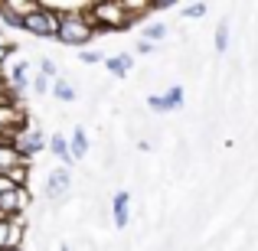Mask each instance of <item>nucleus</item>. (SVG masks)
Instances as JSON below:
<instances>
[{
	"mask_svg": "<svg viewBox=\"0 0 258 251\" xmlns=\"http://www.w3.org/2000/svg\"><path fill=\"white\" fill-rule=\"evenodd\" d=\"M95 36H98V33H95L92 20H88V7L79 10V13H66V17H59V36H56L59 43L85 46V43H92Z\"/></svg>",
	"mask_w": 258,
	"mask_h": 251,
	"instance_id": "2",
	"label": "nucleus"
},
{
	"mask_svg": "<svg viewBox=\"0 0 258 251\" xmlns=\"http://www.w3.org/2000/svg\"><path fill=\"white\" fill-rule=\"evenodd\" d=\"M7 59H10V52H7V46H0V69L7 65Z\"/></svg>",
	"mask_w": 258,
	"mask_h": 251,
	"instance_id": "24",
	"label": "nucleus"
},
{
	"mask_svg": "<svg viewBox=\"0 0 258 251\" xmlns=\"http://www.w3.org/2000/svg\"><path fill=\"white\" fill-rule=\"evenodd\" d=\"M33 88H36L39 95H46V92L52 88V78H46V75H36V78H33Z\"/></svg>",
	"mask_w": 258,
	"mask_h": 251,
	"instance_id": "20",
	"label": "nucleus"
},
{
	"mask_svg": "<svg viewBox=\"0 0 258 251\" xmlns=\"http://www.w3.org/2000/svg\"><path fill=\"white\" fill-rule=\"evenodd\" d=\"M0 26H10V30H23V20L10 10L7 0H0Z\"/></svg>",
	"mask_w": 258,
	"mask_h": 251,
	"instance_id": "14",
	"label": "nucleus"
},
{
	"mask_svg": "<svg viewBox=\"0 0 258 251\" xmlns=\"http://www.w3.org/2000/svg\"><path fill=\"white\" fill-rule=\"evenodd\" d=\"M10 251H23V248H10Z\"/></svg>",
	"mask_w": 258,
	"mask_h": 251,
	"instance_id": "27",
	"label": "nucleus"
},
{
	"mask_svg": "<svg viewBox=\"0 0 258 251\" xmlns=\"http://www.w3.org/2000/svg\"><path fill=\"white\" fill-rule=\"evenodd\" d=\"M52 95H56L59 101H76V88L66 82V78H56V82H52Z\"/></svg>",
	"mask_w": 258,
	"mask_h": 251,
	"instance_id": "15",
	"label": "nucleus"
},
{
	"mask_svg": "<svg viewBox=\"0 0 258 251\" xmlns=\"http://www.w3.org/2000/svg\"><path fill=\"white\" fill-rule=\"evenodd\" d=\"M23 248V219H0V251Z\"/></svg>",
	"mask_w": 258,
	"mask_h": 251,
	"instance_id": "7",
	"label": "nucleus"
},
{
	"mask_svg": "<svg viewBox=\"0 0 258 251\" xmlns=\"http://www.w3.org/2000/svg\"><path fill=\"white\" fill-rule=\"evenodd\" d=\"M131 65H134V59L127 56V52H118V56H108L105 59V69L111 72V75H118V78H124L127 72H131Z\"/></svg>",
	"mask_w": 258,
	"mask_h": 251,
	"instance_id": "11",
	"label": "nucleus"
},
{
	"mask_svg": "<svg viewBox=\"0 0 258 251\" xmlns=\"http://www.w3.org/2000/svg\"><path fill=\"white\" fill-rule=\"evenodd\" d=\"M69 150H72V160H82L88 153V134L82 127H72V137H69Z\"/></svg>",
	"mask_w": 258,
	"mask_h": 251,
	"instance_id": "13",
	"label": "nucleus"
},
{
	"mask_svg": "<svg viewBox=\"0 0 258 251\" xmlns=\"http://www.w3.org/2000/svg\"><path fill=\"white\" fill-rule=\"evenodd\" d=\"M88 20H92L95 33H121V30H131L134 26V20L127 17L124 4H118V0L88 4Z\"/></svg>",
	"mask_w": 258,
	"mask_h": 251,
	"instance_id": "1",
	"label": "nucleus"
},
{
	"mask_svg": "<svg viewBox=\"0 0 258 251\" xmlns=\"http://www.w3.org/2000/svg\"><path fill=\"white\" fill-rule=\"evenodd\" d=\"M7 101H13V98L7 95V88H0V105H7Z\"/></svg>",
	"mask_w": 258,
	"mask_h": 251,
	"instance_id": "25",
	"label": "nucleus"
},
{
	"mask_svg": "<svg viewBox=\"0 0 258 251\" xmlns=\"http://www.w3.org/2000/svg\"><path fill=\"white\" fill-rule=\"evenodd\" d=\"M72 186V176L66 166H56L49 173V180H46V199H59V196H66Z\"/></svg>",
	"mask_w": 258,
	"mask_h": 251,
	"instance_id": "8",
	"label": "nucleus"
},
{
	"mask_svg": "<svg viewBox=\"0 0 258 251\" xmlns=\"http://www.w3.org/2000/svg\"><path fill=\"white\" fill-rule=\"evenodd\" d=\"M206 10H209L206 4H186V7H183V17H189V20H200V17H206Z\"/></svg>",
	"mask_w": 258,
	"mask_h": 251,
	"instance_id": "18",
	"label": "nucleus"
},
{
	"mask_svg": "<svg viewBox=\"0 0 258 251\" xmlns=\"http://www.w3.org/2000/svg\"><path fill=\"white\" fill-rule=\"evenodd\" d=\"M154 49H157V43H147V39H141V43H138V52H141V56H151Z\"/></svg>",
	"mask_w": 258,
	"mask_h": 251,
	"instance_id": "22",
	"label": "nucleus"
},
{
	"mask_svg": "<svg viewBox=\"0 0 258 251\" xmlns=\"http://www.w3.org/2000/svg\"><path fill=\"white\" fill-rule=\"evenodd\" d=\"M164 36H167V26L164 23H147L144 26V39H147V43H160Z\"/></svg>",
	"mask_w": 258,
	"mask_h": 251,
	"instance_id": "16",
	"label": "nucleus"
},
{
	"mask_svg": "<svg viewBox=\"0 0 258 251\" xmlns=\"http://www.w3.org/2000/svg\"><path fill=\"white\" fill-rule=\"evenodd\" d=\"M10 144H13V147H17V150H20V153H23V157H26V160H30V157H33V153H39V150H43V147H46V144H49V140H46V137H43V131H36V127H26V131H23V134H17V137H13V140H10Z\"/></svg>",
	"mask_w": 258,
	"mask_h": 251,
	"instance_id": "6",
	"label": "nucleus"
},
{
	"mask_svg": "<svg viewBox=\"0 0 258 251\" xmlns=\"http://www.w3.org/2000/svg\"><path fill=\"white\" fill-rule=\"evenodd\" d=\"M79 59H82L85 65H98V62H105V56H101V52H95V49H82V52H79Z\"/></svg>",
	"mask_w": 258,
	"mask_h": 251,
	"instance_id": "19",
	"label": "nucleus"
},
{
	"mask_svg": "<svg viewBox=\"0 0 258 251\" xmlns=\"http://www.w3.org/2000/svg\"><path fill=\"white\" fill-rule=\"evenodd\" d=\"M183 98H186L183 85H173V88H167L164 95H151V98H147V108H151V111H157V114L180 111V108H183Z\"/></svg>",
	"mask_w": 258,
	"mask_h": 251,
	"instance_id": "5",
	"label": "nucleus"
},
{
	"mask_svg": "<svg viewBox=\"0 0 258 251\" xmlns=\"http://www.w3.org/2000/svg\"><path fill=\"white\" fill-rule=\"evenodd\" d=\"M49 150L59 157V163L69 170V163H72V150H69V140H66L62 134H52V137H49Z\"/></svg>",
	"mask_w": 258,
	"mask_h": 251,
	"instance_id": "12",
	"label": "nucleus"
},
{
	"mask_svg": "<svg viewBox=\"0 0 258 251\" xmlns=\"http://www.w3.org/2000/svg\"><path fill=\"white\" fill-rule=\"evenodd\" d=\"M111 219H114V228H124L127 225V219H131V193H127V189L114 193V199H111Z\"/></svg>",
	"mask_w": 258,
	"mask_h": 251,
	"instance_id": "9",
	"label": "nucleus"
},
{
	"mask_svg": "<svg viewBox=\"0 0 258 251\" xmlns=\"http://www.w3.org/2000/svg\"><path fill=\"white\" fill-rule=\"evenodd\" d=\"M10 189H13V183L7 180V176H0V196H4V193H10Z\"/></svg>",
	"mask_w": 258,
	"mask_h": 251,
	"instance_id": "23",
	"label": "nucleus"
},
{
	"mask_svg": "<svg viewBox=\"0 0 258 251\" xmlns=\"http://www.w3.org/2000/svg\"><path fill=\"white\" fill-rule=\"evenodd\" d=\"M226 49H229V23H219L216 26V52L222 56Z\"/></svg>",
	"mask_w": 258,
	"mask_h": 251,
	"instance_id": "17",
	"label": "nucleus"
},
{
	"mask_svg": "<svg viewBox=\"0 0 258 251\" xmlns=\"http://www.w3.org/2000/svg\"><path fill=\"white\" fill-rule=\"evenodd\" d=\"M39 69H43V75L52 78V82L59 78V75H56V62H52V59H43V62H39Z\"/></svg>",
	"mask_w": 258,
	"mask_h": 251,
	"instance_id": "21",
	"label": "nucleus"
},
{
	"mask_svg": "<svg viewBox=\"0 0 258 251\" xmlns=\"http://www.w3.org/2000/svg\"><path fill=\"white\" fill-rule=\"evenodd\" d=\"M26 206H30V189H17L0 196V219H23Z\"/></svg>",
	"mask_w": 258,
	"mask_h": 251,
	"instance_id": "4",
	"label": "nucleus"
},
{
	"mask_svg": "<svg viewBox=\"0 0 258 251\" xmlns=\"http://www.w3.org/2000/svg\"><path fill=\"white\" fill-rule=\"evenodd\" d=\"M20 163H30V160H26L13 144H4V147H0V176H7L10 170H17Z\"/></svg>",
	"mask_w": 258,
	"mask_h": 251,
	"instance_id": "10",
	"label": "nucleus"
},
{
	"mask_svg": "<svg viewBox=\"0 0 258 251\" xmlns=\"http://www.w3.org/2000/svg\"><path fill=\"white\" fill-rule=\"evenodd\" d=\"M23 33L39 36V39H56L59 36V13H52L49 7L39 0V10L23 20Z\"/></svg>",
	"mask_w": 258,
	"mask_h": 251,
	"instance_id": "3",
	"label": "nucleus"
},
{
	"mask_svg": "<svg viewBox=\"0 0 258 251\" xmlns=\"http://www.w3.org/2000/svg\"><path fill=\"white\" fill-rule=\"evenodd\" d=\"M59 251H69V245H62V248H59Z\"/></svg>",
	"mask_w": 258,
	"mask_h": 251,
	"instance_id": "26",
	"label": "nucleus"
}]
</instances>
